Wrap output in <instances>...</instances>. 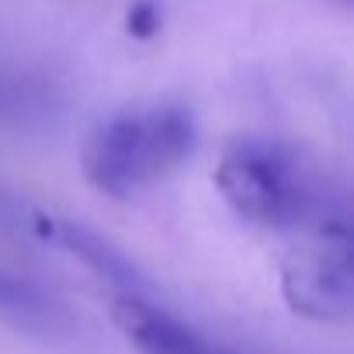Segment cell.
Wrapping results in <instances>:
<instances>
[{"mask_svg":"<svg viewBox=\"0 0 354 354\" xmlns=\"http://www.w3.org/2000/svg\"><path fill=\"white\" fill-rule=\"evenodd\" d=\"M198 129L188 108L153 104L104 118L80 149L87 185L108 198H129L181 167L195 149Z\"/></svg>","mask_w":354,"mask_h":354,"instance_id":"obj_1","label":"cell"},{"mask_svg":"<svg viewBox=\"0 0 354 354\" xmlns=\"http://www.w3.org/2000/svg\"><path fill=\"white\" fill-rule=\"evenodd\" d=\"M46 236L59 240L66 250L80 254L94 271L108 274L115 285H122V288H129V295H136V274H132V268L122 261V254H115V250H111L101 236H94L91 230L73 226V223H46Z\"/></svg>","mask_w":354,"mask_h":354,"instance_id":"obj_5","label":"cell"},{"mask_svg":"<svg viewBox=\"0 0 354 354\" xmlns=\"http://www.w3.org/2000/svg\"><path fill=\"white\" fill-rule=\"evenodd\" d=\"M111 316L139 354H216V347H209L192 326L146 302L142 295H118Z\"/></svg>","mask_w":354,"mask_h":354,"instance_id":"obj_4","label":"cell"},{"mask_svg":"<svg viewBox=\"0 0 354 354\" xmlns=\"http://www.w3.org/2000/svg\"><path fill=\"white\" fill-rule=\"evenodd\" d=\"M216 188L226 205L250 226L288 230L309 209V188L295 163L268 142H236L216 167Z\"/></svg>","mask_w":354,"mask_h":354,"instance_id":"obj_2","label":"cell"},{"mask_svg":"<svg viewBox=\"0 0 354 354\" xmlns=\"http://www.w3.org/2000/svg\"><path fill=\"white\" fill-rule=\"evenodd\" d=\"M216 354H226V351H216Z\"/></svg>","mask_w":354,"mask_h":354,"instance_id":"obj_7","label":"cell"},{"mask_svg":"<svg viewBox=\"0 0 354 354\" xmlns=\"http://www.w3.org/2000/svg\"><path fill=\"white\" fill-rule=\"evenodd\" d=\"M281 292L292 313L316 323H347L354 313V250L344 223H319L281 264Z\"/></svg>","mask_w":354,"mask_h":354,"instance_id":"obj_3","label":"cell"},{"mask_svg":"<svg viewBox=\"0 0 354 354\" xmlns=\"http://www.w3.org/2000/svg\"><path fill=\"white\" fill-rule=\"evenodd\" d=\"M163 25V11L156 0H132L129 11H125V32L139 42H149Z\"/></svg>","mask_w":354,"mask_h":354,"instance_id":"obj_6","label":"cell"}]
</instances>
